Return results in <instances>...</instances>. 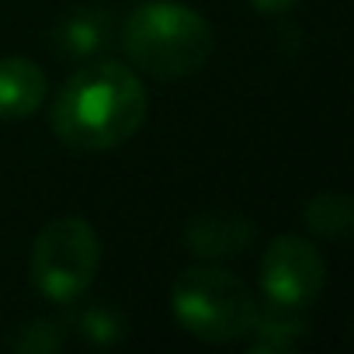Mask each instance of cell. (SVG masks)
Returning <instances> with one entry per match:
<instances>
[{
  "label": "cell",
  "instance_id": "1",
  "mask_svg": "<svg viewBox=\"0 0 354 354\" xmlns=\"http://www.w3.org/2000/svg\"><path fill=\"white\" fill-rule=\"evenodd\" d=\"M49 118L53 132L80 153L115 149L142 129L146 87L125 63L101 59L59 87Z\"/></svg>",
  "mask_w": 354,
  "mask_h": 354
},
{
  "label": "cell",
  "instance_id": "10",
  "mask_svg": "<svg viewBox=\"0 0 354 354\" xmlns=\"http://www.w3.org/2000/svg\"><path fill=\"white\" fill-rule=\"evenodd\" d=\"M306 226L316 233V236H326V240H347L351 226H354V205L347 195H333V192H323L316 195L309 205H306Z\"/></svg>",
  "mask_w": 354,
  "mask_h": 354
},
{
  "label": "cell",
  "instance_id": "9",
  "mask_svg": "<svg viewBox=\"0 0 354 354\" xmlns=\"http://www.w3.org/2000/svg\"><path fill=\"white\" fill-rule=\"evenodd\" d=\"M306 333V323L299 316V309H281V306H271V313H261L257 309V319L250 326V347L254 351H288L299 344V337Z\"/></svg>",
  "mask_w": 354,
  "mask_h": 354
},
{
  "label": "cell",
  "instance_id": "2",
  "mask_svg": "<svg viewBox=\"0 0 354 354\" xmlns=\"http://www.w3.org/2000/svg\"><path fill=\"white\" fill-rule=\"evenodd\" d=\"M216 49L212 25L174 0L139 4L122 28V53L136 70L156 80H181L198 73Z\"/></svg>",
  "mask_w": 354,
  "mask_h": 354
},
{
  "label": "cell",
  "instance_id": "12",
  "mask_svg": "<svg viewBox=\"0 0 354 354\" xmlns=\"http://www.w3.org/2000/svg\"><path fill=\"white\" fill-rule=\"evenodd\" d=\"M80 323H84V330H87L94 340H104V344H108V340H115V337L122 333V323H118V319H111L104 309H94V313H87Z\"/></svg>",
  "mask_w": 354,
  "mask_h": 354
},
{
  "label": "cell",
  "instance_id": "3",
  "mask_svg": "<svg viewBox=\"0 0 354 354\" xmlns=\"http://www.w3.org/2000/svg\"><path fill=\"white\" fill-rule=\"evenodd\" d=\"M170 306L177 323L192 337L209 344H230L247 337L261 309L250 288L243 285V278L205 264L177 274L170 288Z\"/></svg>",
  "mask_w": 354,
  "mask_h": 354
},
{
  "label": "cell",
  "instance_id": "11",
  "mask_svg": "<svg viewBox=\"0 0 354 354\" xmlns=\"http://www.w3.org/2000/svg\"><path fill=\"white\" fill-rule=\"evenodd\" d=\"M63 340H59V330L56 323H32L25 333L15 337V347L21 351H56Z\"/></svg>",
  "mask_w": 354,
  "mask_h": 354
},
{
  "label": "cell",
  "instance_id": "8",
  "mask_svg": "<svg viewBox=\"0 0 354 354\" xmlns=\"http://www.w3.org/2000/svg\"><path fill=\"white\" fill-rule=\"evenodd\" d=\"M108 42V21L97 11H77L56 28V49L66 59H87Z\"/></svg>",
  "mask_w": 354,
  "mask_h": 354
},
{
  "label": "cell",
  "instance_id": "7",
  "mask_svg": "<svg viewBox=\"0 0 354 354\" xmlns=\"http://www.w3.org/2000/svg\"><path fill=\"white\" fill-rule=\"evenodd\" d=\"M46 73L25 56L0 59V118H28L46 104Z\"/></svg>",
  "mask_w": 354,
  "mask_h": 354
},
{
  "label": "cell",
  "instance_id": "4",
  "mask_svg": "<svg viewBox=\"0 0 354 354\" xmlns=\"http://www.w3.org/2000/svg\"><path fill=\"white\" fill-rule=\"evenodd\" d=\"M101 264V240L80 216H59L42 226L32 247V281L53 302L80 299Z\"/></svg>",
  "mask_w": 354,
  "mask_h": 354
},
{
  "label": "cell",
  "instance_id": "6",
  "mask_svg": "<svg viewBox=\"0 0 354 354\" xmlns=\"http://www.w3.org/2000/svg\"><path fill=\"white\" fill-rule=\"evenodd\" d=\"M254 233V223L240 212H202L188 223L185 243L198 257H230L247 250Z\"/></svg>",
  "mask_w": 354,
  "mask_h": 354
},
{
  "label": "cell",
  "instance_id": "5",
  "mask_svg": "<svg viewBox=\"0 0 354 354\" xmlns=\"http://www.w3.org/2000/svg\"><path fill=\"white\" fill-rule=\"evenodd\" d=\"M323 281H326V264L319 250L295 233L271 240V247L261 257V288L271 306L306 309L319 299Z\"/></svg>",
  "mask_w": 354,
  "mask_h": 354
},
{
  "label": "cell",
  "instance_id": "13",
  "mask_svg": "<svg viewBox=\"0 0 354 354\" xmlns=\"http://www.w3.org/2000/svg\"><path fill=\"white\" fill-rule=\"evenodd\" d=\"M250 4L257 11H264V15H281V11H288L295 4V0H250Z\"/></svg>",
  "mask_w": 354,
  "mask_h": 354
}]
</instances>
